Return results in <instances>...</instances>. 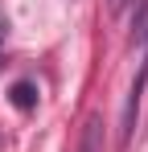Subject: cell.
<instances>
[{
    "instance_id": "cell-3",
    "label": "cell",
    "mask_w": 148,
    "mask_h": 152,
    "mask_svg": "<svg viewBox=\"0 0 148 152\" xmlns=\"http://www.w3.org/2000/svg\"><path fill=\"white\" fill-rule=\"evenodd\" d=\"M136 41L148 50V0H136Z\"/></svg>"
},
{
    "instance_id": "cell-1",
    "label": "cell",
    "mask_w": 148,
    "mask_h": 152,
    "mask_svg": "<svg viewBox=\"0 0 148 152\" xmlns=\"http://www.w3.org/2000/svg\"><path fill=\"white\" fill-rule=\"evenodd\" d=\"M78 152H103V119L91 115L86 127H82V140H78Z\"/></svg>"
},
{
    "instance_id": "cell-2",
    "label": "cell",
    "mask_w": 148,
    "mask_h": 152,
    "mask_svg": "<svg viewBox=\"0 0 148 152\" xmlns=\"http://www.w3.org/2000/svg\"><path fill=\"white\" fill-rule=\"evenodd\" d=\"M8 99H12V107H21V111H33V107H37V86H33L29 78H21V82H12Z\"/></svg>"
}]
</instances>
